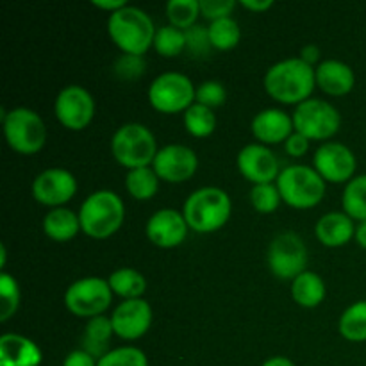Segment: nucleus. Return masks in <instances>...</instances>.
I'll return each mask as SVG.
<instances>
[{
    "label": "nucleus",
    "instance_id": "1",
    "mask_svg": "<svg viewBox=\"0 0 366 366\" xmlns=\"http://www.w3.org/2000/svg\"><path fill=\"white\" fill-rule=\"evenodd\" d=\"M315 66L304 63L300 57H288L272 64L264 74V89L277 102L286 106H299L311 99L317 75Z\"/></svg>",
    "mask_w": 366,
    "mask_h": 366
},
{
    "label": "nucleus",
    "instance_id": "2",
    "mask_svg": "<svg viewBox=\"0 0 366 366\" xmlns=\"http://www.w3.org/2000/svg\"><path fill=\"white\" fill-rule=\"evenodd\" d=\"M107 32L109 38L122 54L143 56L150 46H154L156 25L149 13L136 6H125L107 18Z\"/></svg>",
    "mask_w": 366,
    "mask_h": 366
},
{
    "label": "nucleus",
    "instance_id": "3",
    "mask_svg": "<svg viewBox=\"0 0 366 366\" xmlns=\"http://www.w3.org/2000/svg\"><path fill=\"white\" fill-rule=\"evenodd\" d=\"M231 213V197L225 189L217 186H204L195 189L182 206V214L189 229L200 234L220 231L229 222Z\"/></svg>",
    "mask_w": 366,
    "mask_h": 366
},
{
    "label": "nucleus",
    "instance_id": "4",
    "mask_svg": "<svg viewBox=\"0 0 366 366\" xmlns=\"http://www.w3.org/2000/svg\"><path fill=\"white\" fill-rule=\"evenodd\" d=\"M124 218V200L109 189L92 193L79 209L81 231L93 239L111 238L122 227Z\"/></svg>",
    "mask_w": 366,
    "mask_h": 366
},
{
    "label": "nucleus",
    "instance_id": "5",
    "mask_svg": "<svg viewBox=\"0 0 366 366\" xmlns=\"http://www.w3.org/2000/svg\"><path fill=\"white\" fill-rule=\"evenodd\" d=\"M157 152L159 149L154 132L138 122L124 124L111 138V154L127 170L152 167Z\"/></svg>",
    "mask_w": 366,
    "mask_h": 366
},
{
    "label": "nucleus",
    "instance_id": "6",
    "mask_svg": "<svg viewBox=\"0 0 366 366\" xmlns=\"http://www.w3.org/2000/svg\"><path fill=\"white\" fill-rule=\"evenodd\" d=\"M282 202L295 209H311L318 206L325 195V181L315 168L306 164H290L282 168L277 181Z\"/></svg>",
    "mask_w": 366,
    "mask_h": 366
},
{
    "label": "nucleus",
    "instance_id": "7",
    "mask_svg": "<svg viewBox=\"0 0 366 366\" xmlns=\"http://www.w3.org/2000/svg\"><path fill=\"white\" fill-rule=\"evenodd\" d=\"M2 127L6 142L14 152L32 156L45 147L46 127L43 118L29 107H14L9 113L2 109Z\"/></svg>",
    "mask_w": 366,
    "mask_h": 366
},
{
    "label": "nucleus",
    "instance_id": "8",
    "mask_svg": "<svg viewBox=\"0 0 366 366\" xmlns=\"http://www.w3.org/2000/svg\"><path fill=\"white\" fill-rule=\"evenodd\" d=\"M192 79L181 71H164L157 75L149 88V102L156 111L164 114L184 113L195 104Z\"/></svg>",
    "mask_w": 366,
    "mask_h": 366
},
{
    "label": "nucleus",
    "instance_id": "9",
    "mask_svg": "<svg viewBox=\"0 0 366 366\" xmlns=\"http://www.w3.org/2000/svg\"><path fill=\"white\" fill-rule=\"evenodd\" d=\"M113 295L107 279L84 277L68 286L64 292V306L74 317L92 320L106 313Z\"/></svg>",
    "mask_w": 366,
    "mask_h": 366
},
{
    "label": "nucleus",
    "instance_id": "10",
    "mask_svg": "<svg viewBox=\"0 0 366 366\" xmlns=\"http://www.w3.org/2000/svg\"><path fill=\"white\" fill-rule=\"evenodd\" d=\"M293 127L295 132H300L307 139H324L332 138L342 127V114L331 102L311 97L306 102L299 104L293 113Z\"/></svg>",
    "mask_w": 366,
    "mask_h": 366
},
{
    "label": "nucleus",
    "instance_id": "11",
    "mask_svg": "<svg viewBox=\"0 0 366 366\" xmlns=\"http://www.w3.org/2000/svg\"><path fill=\"white\" fill-rule=\"evenodd\" d=\"M267 263L272 274L282 281H293L306 272L307 249L297 232L286 231L275 236L268 245Z\"/></svg>",
    "mask_w": 366,
    "mask_h": 366
},
{
    "label": "nucleus",
    "instance_id": "12",
    "mask_svg": "<svg viewBox=\"0 0 366 366\" xmlns=\"http://www.w3.org/2000/svg\"><path fill=\"white\" fill-rule=\"evenodd\" d=\"M54 113L68 131H82L95 117V100L92 93L79 84L64 86L56 97Z\"/></svg>",
    "mask_w": 366,
    "mask_h": 366
},
{
    "label": "nucleus",
    "instance_id": "13",
    "mask_svg": "<svg viewBox=\"0 0 366 366\" xmlns=\"http://www.w3.org/2000/svg\"><path fill=\"white\" fill-rule=\"evenodd\" d=\"M77 193V181L66 168H46L36 175L32 182V197L36 202L52 209L63 207Z\"/></svg>",
    "mask_w": 366,
    "mask_h": 366
},
{
    "label": "nucleus",
    "instance_id": "14",
    "mask_svg": "<svg viewBox=\"0 0 366 366\" xmlns=\"http://www.w3.org/2000/svg\"><path fill=\"white\" fill-rule=\"evenodd\" d=\"M313 164L325 182H349L356 174L357 159L347 145L340 142H329L318 147Z\"/></svg>",
    "mask_w": 366,
    "mask_h": 366
},
{
    "label": "nucleus",
    "instance_id": "15",
    "mask_svg": "<svg viewBox=\"0 0 366 366\" xmlns=\"http://www.w3.org/2000/svg\"><path fill=\"white\" fill-rule=\"evenodd\" d=\"M152 168L161 181L179 184V182L189 181L195 175V172L199 170V157L195 150L189 147L172 143V145L161 147Z\"/></svg>",
    "mask_w": 366,
    "mask_h": 366
},
{
    "label": "nucleus",
    "instance_id": "16",
    "mask_svg": "<svg viewBox=\"0 0 366 366\" xmlns=\"http://www.w3.org/2000/svg\"><path fill=\"white\" fill-rule=\"evenodd\" d=\"M236 167L239 174L252 184L274 182L281 174L277 156L272 152V149L261 143H250L243 147L236 157Z\"/></svg>",
    "mask_w": 366,
    "mask_h": 366
},
{
    "label": "nucleus",
    "instance_id": "17",
    "mask_svg": "<svg viewBox=\"0 0 366 366\" xmlns=\"http://www.w3.org/2000/svg\"><path fill=\"white\" fill-rule=\"evenodd\" d=\"M114 335L122 340H138L149 332L152 325V307L147 300H122L111 315Z\"/></svg>",
    "mask_w": 366,
    "mask_h": 366
},
{
    "label": "nucleus",
    "instance_id": "18",
    "mask_svg": "<svg viewBox=\"0 0 366 366\" xmlns=\"http://www.w3.org/2000/svg\"><path fill=\"white\" fill-rule=\"evenodd\" d=\"M189 225L182 211L164 209L156 211L147 222V238L159 249H175L184 243Z\"/></svg>",
    "mask_w": 366,
    "mask_h": 366
},
{
    "label": "nucleus",
    "instance_id": "19",
    "mask_svg": "<svg viewBox=\"0 0 366 366\" xmlns=\"http://www.w3.org/2000/svg\"><path fill=\"white\" fill-rule=\"evenodd\" d=\"M252 134L261 145H275V143H285L290 136L295 132L293 127V118L282 109L268 107L259 111L252 118Z\"/></svg>",
    "mask_w": 366,
    "mask_h": 366
},
{
    "label": "nucleus",
    "instance_id": "20",
    "mask_svg": "<svg viewBox=\"0 0 366 366\" xmlns=\"http://www.w3.org/2000/svg\"><path fill=\"white\" fill-rule=\"evenodd\" d=\"M41 349L31 338L14 332L0 336V366H39Z\"/></svg>",
    "mask_w": 366,
    "mask_h": 366
},
{
    "label": "nucleus",
    "instance_id": "21",
    "mask_svg": "<svg viewBox=\"0 0 366 366\" xmlns=\"http://www.w3.org/2000/svg\"><path fill=\"white\" fill-rule=\"evenodd\" d=\"M317 86L331 97H343L350 93L356 84L354 70L338 59H325L317 66Z\"/></svg>",
    "mask_w": 366,
    "mask_h": 366
},
{
    "label": "nucleus",
    "instance_id": "22",
    "mask_svg": "<svg viewBox=\"0 0 366 366\" xmlns=\"http://www.w3.org/2000/svg\"><path fill=\"white\" fill-rule=\"evenodd\" d=\"M318 242L329 249H338V247L347 245L350 239L356 236V225L354 220L343 211H332V213L324 214L317 222L315 227Z\"/></svg>",
    "mask_w": 366,
    "mask_h": 366
},
{
    "label": "nucleus",
    "instance_id": "23",
    "mask_svg": "<svg viewBox=\"0 0 366 366\" xmlns=\"http://www.w3.org/2000/svg\"><path fill=\"white\" fill-rule=\"evenodd\" d=\"M113 335L114 329L113 324H111V317L100 315V317L92 318L86 324L81 349L88 352L92 357H95L97 361H100L106 354L111 352L109 342Z\"/></svg>",
    "mask_w": 366,
    "mask_h": 366
},
{
    "label": "nucleus",
    "instance_id": "24",
    "mask_svg": "<svg viewBox=\"0 0 366 366\" xmlns=\"http://www.w3.org/2000/svg\"><path fill=\"white\" fill-rule=\"evenodd\" d=\"M79 231H81L79 213H74L66 207L50 209L43 218V232L57 243L70 242L77 236Z\"/></svg>",
    "mask_w": 366,
    "mask_h": 366
},
{
    "label": "nucleus",
    "instance_id": "25",
    "mask_svg": "<svg viewBox=\"0 0 366 366\" xmlns=\"http://www.w3.org/2000/svg\"><path fill=\"white\" fill-rule=\"evenodd\" d=\"M325 282L315 272L306 270L299 277L292 281V297L299 306L302 307H317L325 299Z\"/></svg>",
    "mask_w": 366,
    "mask_h": 366
},
{
    "label": "nucleus",
    "instance_id": "26",
    "mask_svg": "<svg viewBox=\"0 0 366 366\" xmlns=\"http://www.w3.org/2000/svg\"><path fill=\"white\" fill-rule=\"evenodd\" d=\"M114 295L124 300L142 299L147 290V279L134 268H118L107 279Z\"/></svg>",
    "mask_w": 366,
    "mask_h": 366
},
{
    "label": "nucleus",
    "instance_id": "27",
    "mask_svg": "<svg viewBox=\"0 0 366 366\" xmlns=\"http://www.w3.org/2000/svg\"><path fill=\"white\" fill-rule=\"evenodd\" d=\"M159 181L157 174L154 172L152 167L145 168H136V170H129L127 177H125V188L127 193L134 200H150L156 197L159 192Z\"/></svg>",
    "mask_w": 366,
    "mask_h": 366
},
{
    "label": "nucleus",
    "instance_id": "28",
    "mask_svg": "<svg viewBox=\"0 0 366 366\" xmlns=\"http://www.w3.org/2000/svg\"><path fill=\"white\" fill-rule=\"evenodd\" d=\"M338 331L349 342H366V300L354 302L343 311L338 322Z\"/></svg>",
    "mask_w": 366,
    "mask_h": 366
},
{
    "label": "nucleus",
    "instance_id": "29",
    "mask_svg": "<svg viewBox=\"0 0 366 366\" xmlns=\"http://www.w3.org/2000/svg\"><path fill=\"white\" fill-rule=\"evenodd\" d=\"M343 213L349 214L352 220H366V174L357 175L347 182L342 195Z\"/></svg>",
    "mask_w": 366,
    "mask_h": 366
},
{
    "label": "nucleus",
    "instance_id": "30",
    "mask_svg": "<svg viewBox=\"0 0 366 366\" xmlns=\"http://www.w3.org/2000/svg\"><path fill=\"white\" fill-rule=\"evenodd\" d=\"M184 127L195 138H207L217 129V114L209 107L195 102L184 111Z\"/></svg>",
    "mask_w": 366,
    "mask_h": 366
},
{
    "label": "nucleus",
    "instance_id": "31",
    "mask_svg": "<svg viewBox=\"0 0 366 366\" xmlns=\"http://www.w3.org/2000/svg\"><path fill=\"white\" fill-rule=\"evenodd\" d=\"M207 29H209L213 49L222 50V52L238 46L239 39H242V29H239L238 21L234 18H222V20L211 21Z\"/></svg>",
    "mask_w": 366,
    "mask_h": 366
},
{
    "label": "nucleus",
    "instance_id": "32",
    "mask_svg": "<svg viewBox=\"0 0 366 366\" xmlns=\"http://www.w3.org/2000/svg\"><path fill=\"white\" fill-rule=\"evenodd\" d=\"M200 16V0H170L167 4V18L170 25L188 31Z\"/></svg>",
    "mask_w": 366,
    "mask_h": 366
},
{
    "label": "nucleus",
    "instance_id": "33",
    "mask_svg": "<svg viewBox=\"0 0 366 366\" xmlns=\"http://www.w3.org/2000/svg\"><path fill=\"white\" fill-rule=\"evenodd\" d=\"M154 49L163 57H177L186 50V32L174 25H163L157 29L154 38Z\"/></svg>",
    "mask_w": 366,
    "mask_h": 366
},
{
    "label": "nucleus",
    "instance_id": "34",
    "mask_svg": "<svg viewBox=\"0 0 366 366\" xmlns=\"http://www.w3.org/2000/svg\"><path fill=\"white\" fill-rule=\"evenodd\" d=\"M0 322H7L14 317L20 306V286L13 275L4 272L0 275Z\"/></svg>",
    "mask_w": 366,
    "mask_h": 366
},
{
    "label": "nucleus",
    "instance_id": "35",
    "mask_svg": "<svg viewBox=\"0 0 366 366\" xmlns=\"http://www.w3.org/2000/svg\"><path fill=\"white\" fill-rule=\"evenodd\" d=\"M282 197L279 192L277 184L274 182H267V184H254L250 189V204L254 209L261 214H270L277 211L281 206Z\"/></svg>",
    "mask_w": 366,
    "mask_h": 366
},
{
    "label": "nucleus",
    "instance_id": "36",
    "mask_svg": "<svg viewBox=\"0 0 366 366\" xmlns=\"http://www.w3.org/2000/svg\"><path fill=\"white\" fill-rule=\"evenodd\" d=\"M97 366H149V360L138 347H118L106 354Z\"/></svg>",
    "mask_w": 366,
    "mask_h": 366
},
{
    "label": "nucleus",
    "instance_id": "37",
    "mask_svg": "<svg viewBox=\"0 0 366 366\" xmlns=\"http://www.w3.org/2000/svg\"><path fill=\"white\" fill-rule=\"evenodd\" d=\"M147 70L145 57L134 56V54H122L113 64V71L120 81L132 82L138 81Z\"/></svg>",
    "mask_w": 366,
    "mask_h": 366
},
{
    "label": "nucleus",
    "instance_id": "38",
    "mask_svg": "<svg viewBox=\"0 0 366 366\" xmlns=\"http://www.w3.org/2000/svg\"><path fill=\"white\" fill-rule=\"evenodd\" d=\"M227 100V89L222 82L218 81H206L200 86H197L195 92V102L200 106H206L209 109H217V107L224 106Z\"/></svg>",
    "mask_w": 366,
    "mask_h": 366
},
{
    "label": "nucleus",
    "instance_id": "39",
    "mask_svg": "<svg viewBox=\"0 0 366 366\" xmlns=\"http://www.w3.org/2000/svg\"><path fill=\"white\" fill-rule=\"evenodd\" d=\"M186 32V49L193 54L195 57H206L211 52L213 45H211L209 29L206 25H193Z\"/></svg>",
    "mask_w": 366,
    "mask_h": 366
},
{
    "label": "nucleus",
    "instance_id": "40",
    "mask_svg": "<svg viewBox=\"0 0 366 366\" xmlns=\"http://www.w3.org/2000/svg\"><path fill=\"white\" fill-rule=\"evenodd\" d=\"M234 7V0H200V14L209 21L231 18Z\"/></svg>",
    "mask_w": 366,
    "mask_h": 366
},
{
    "label": "nucleus",
    "instance_id": "41",
    "mask_svg": "<svg viewBox=\"0 0 366 366\" xmlns=\"http://www.w3.org/2000/svg\"><path fill=\"white\" fill-rule=\"evenodd\" d=\"M285 150L290 157H302L310 150V139L300 132H293L285 142Z\"/></svg>",
    "mask_w": 366,
    "mask_h": 366
},
{
    "label": "nucleus",
    "instance_id": "42",
    "mask_svg": "<svg viewBox=\"0 0 366 366\" xmlns=\"http://www.w3.org/2000/svg\"><path fill=\"white\" fill-rule=\"evenodd\" d=\"M99 361L95 357L89 356L88 352H84L82 349L71 350L66 357H64L63 366H97Z\"/></svg>",
    "mask_w": 366,
    "mask_h": 366
},
{
    "label": "nucleus",
    "instance_id": "43",
    "mask_svg": "<svg viewBox=\"0 0 366 366\" xmlns=\"http://www.w3.org/2000/svg\"><path fill=\"white\" fill-rule=\"evenodd\" d=\"M300 59H302L304 63L315 66V63L320 61V49H318L317 45H306L300 50Z\"/></svg>",
    "mask_w": 366,
    "mask_h": 366
},
{
    "label": "nucleus",
    "instance_id": "44",
    "mask_svg": "<svg viewBox=\"0 0 366 366\" xmlns=\"http://www.w3.org/2000/svg\"><path fill=\"white\" fill-rule=\"evenodd\" d=\"M93 6L102 11H109V14H113L127 6V2H124V0H93Z\"/></svg>",
    "mask_w": 366,
    "mask_h": 366
},
{
    "label": "nucleus",
    "instance_id": "45",
    "mask_svg": "<svg viewBox=\"0 0 366 366\" xmlns=\"http://www.w3.org/2000/svg\"><path fill=\"white\" fill-rule=\"evenodd\" d=\"M242 6L245 9L254 11V13H263V11L270 9L274 2L272 0H242Z\"/></svg>",
    "mask_w": 366,
    "mask_h": 366
},
{
    "label": "nucleus",
    "instance_id": "46",
    "mask_svg": "<svg viewBox=\"0 0 366 366\" xmlns=\"http://www.w3.org/2000/svg\"><path fill=\"white\" fill-rule=\"evenodd\" d=\"M261 366H295V363L285 356H275V357H270V360L264 361Z\"/></svg>",
    "mask_w": 366,
    "mask_h": 366
},
{
    "label": "nucleus",
    "instance_id": "47",
    "mask_svg": "<svg viewBox=\"0 0 366 366\" xmlns=\"http://www.w3.org/2000/svg\"><path fill=\"white\" fill-rule=\"evenodd\" d=\"M354 238H356L357 245L366 249V220L360 222V225L356 227V236H354Z\"/></svg>",
    "mask_w": 366,
    "mask_h": 366
},
{
    "label": "nucleus",
    "instance_id": "48",
    "mask_svg": "<svg viewBox=\"0 0 366 366\" xmlns=\"http://www.w3.org/2000/svg\"><path fill=\"white\" fill-rule=\"evenodd\" d=\"M6 259H7V252H6V245H0V268H6Z\"/></svg>",
    "mask_w": 366,
    "mask_h": 366
}]
</instances>
